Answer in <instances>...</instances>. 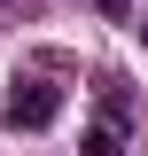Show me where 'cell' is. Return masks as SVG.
Returning <instances> with one entry per match:
<instances>
[{"mask_svg":"<svg viewBox=\"0 0 148 156\" xmlns=\"http://www.w3.org/2000/svg\"><path fill=\"white\" fill-rule=\"evenodd\" d=\"M55 117H62V86H47V78H16L0 125H8V133H47Z\"/></svg>","mask_w":148,"mask_h":156,"instance_id":"6da1fadb","label":"cell"},{"mask_svg":"<svg viewBox=\"0 0 148 156\" xmlns=\"http://www.w3.org/2000/svg\"><path fill=\"white\" fill-rule=\"evenodd\" d=\"M101 109H109V125H117V133H140V109H132L125 78H101Z\"/></svg>","mask_w":148,"mask_h":156,"instance_id":"7a4b0ae2","label":"cell"},{"mask_svg":"<svg viewBox=\"0 0 148 156\" xmlns=\"http://www.w3.org/2000/svg\"><path fill=\"white\" fill-rule=\"evenodd\" d=\"M140 39H148V23H140Z\"/></svg>","mask_w":148,"mask_h":156,"instance_id":"5b68a950","label":"cell"},{"mask_svg":"<svg viewBox=\"0 0 148 156\" xmlns=\"http://www.w3.org/2000/svg\"><path fill=\"white\" fill-rule=\"evenodd\" d=\"M117 148H125L117 125H86V140H78V156H117Z\"/></svg>","mask_w":148,"mask_h":156,"instance_id":"3957f363","label":"cell"},{"mask_svg":"<svg viewBox=\"0 0 148 156\" xmlns=\"http://www.w3.org/2000/svg\"><path fill=\"white\" fill-rule=\"evenodd\" d=\"M101 8H109V16H125V8H132V0H101Z\"/></svg>","mask_w":148,"mask_h":156,"instance_id":"277c9868","label":"cell"}]
</instances>
